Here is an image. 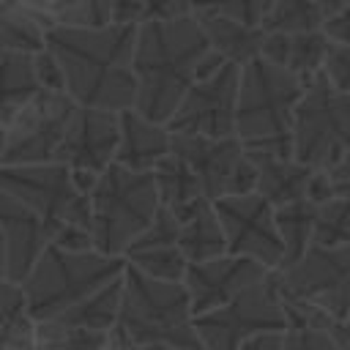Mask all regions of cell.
Instances as JSON below:
<instances>
[{
  "instance_id": "cell-50",
  "label": "cell",
  "mask_w": 350,
  "mask_h": 350,
  "mask_svg": "<svg viewBox=\"0 0 350 350\" xmlns=\"http://www.w3.org/2000/svg\"><path fill=\"white\" fill-rule=\"evenodd\" d=\"M345 323H347V325H350V317H347V320H345Z\"/></svg>"
},
{
  "instance_id": "cell-47",
  "label": "cell",
  "mask_w": 350,
  "mask_h": 350,
  "mask_svg": "<svg viewBox=\"0 0 350 350\" xmlns=\"http://www.w3.org/2000/svg\"><path fill=\"white\" fill-rule=\"evenodd\" d=\"M5 167V126H0V170Z\"/></svg>"
},
{
  "instance_id": "cell-42",
  "label": "cell",
  "mask_w": 350,
  "mask_h": 350,
  "mask_svg": "<svg viewBox=\"0 0 350 350\" xmlns=\"http://www.w3.org/2000/svg\"><path fill=\"white\" fill-rule=\"evenodd\" d=\"M284 347V331H265L257 336H249L235 350H282Z\"/></svg>"
},
{
  "instance_id": "cell-44",
  "label": "cell",
  "mask_w": 350,
  "mask_h": 350,
  "mask_svg": "<svg viewBox=\"0 0 350 350\" xmlns=\"http://www.w3.org/2000/svg\"><path fill=\"white\" fill-rule=\"evenodd\" d=\"M312 3H314V5H317L323 14H325V19H328V16H334L336 11H342V8H345L350 0H312Z\"/></svg>"
},
{
  "instance_id": "cell-8",
  "label": "cell",
  "mask_w": 350,
  "mask_h": 350,
  "mask_svg": "<svg viewBox=\"0 0 350 350\" xmlns=\"http://www.w3.org/2000/svg\"><path fill=\"white\" fill-rule=\"evenodd\" d=\"M0 191L36 211L52 230L71 224L93 232L90 194L77 189L71 170L60 161L5 164L0 170Z\"/></svg>"
},
{
  "instance_id": "cell-30",
  "label": "cell",
  "mask_w": 350,
  "mask_h": 350,
  "mask_svg": "<svg viewBox=\"0 0 350 350\" xmlns=\"http://www.w3.org/2000/svg\"><path fill=\"white\" fill-rule=\"evenodd\" d=\"M284 298L287 309V331H284V347L282 350H336V342L328 331V317L317 309H312L304 301Z\"/></svg>"
},
{
  "instance_id": "cell-29",
  "label": "cell",
  "mask_w": 350,
  "mask_h": 350,
  "mask_svg": "<svg viewBox=\"0 0 350 350\" xmlns=\"http://www.w3.org/2000/svg\"><path fill=\"white\" fill-rule=\"evenodd\" d=\"M120 298H123V273L118 279H112L109 284H104L101 290H96L93 295H88L85 301H79L77 306H71L68 312H63L60 317H55V320L63 323V325L88 328V331H112L118 325Z\"/></svg>"
},
{
  "instance_id": "cell-21",
  "label": "cell",
  "mask_w": 350,
  "mask_h": 350,
  "mask_svg": "<svg viewBox=\"0 0 350 350\" xmlns=\"http://www.w3.org/2000/svg\"><path fill=\"white\" fill-rule=\"evenodd\" d=\"M249 153V150H246ZM254 170H257V186L254 191L262 194L273 208H282L287 202L304 200L309 191V180L314 170L301 164L293 156H268V153H249Z\"/></svg>"
},
{
  "instance_id": "cell-27",
  "label": "cell",
  "mask_w": 350,
  "mask_h": 350,
  "mask_svg": "<svg viewBox=\"0 0 350 350\" xmlns=\"http://www.w3.org/2000/svg\"><path fill=\"white\" fill-rule=\"evenodd\" d=\"M153 183H156V191H159V202L161 208L178 213L200 200H205L202 194V186L194 175V170L175 153L164 156L156 167H153Z\"/></svg>"
},
{
  "instance_id": "cell-40",
  "label": "cell",
  "mask_w": 350,
  "mask_h": 350,
  "mask_svg": "<svg viewBox=\"0 0 350 350\" xmlns=\"http://www.w3.org/2000/svg\"><path fill=\"white\" fill-rule=\"evenodd\" d=\"M145 22V0H115L112 25H134L139 27Z\"/></svg>"
},
{
  "instance_id": "cell-24",
  "label": "cell",
  "mask_w": 350,
  "mask_h": 350,
  "mask_svg": "<svg viewBox=\"0 0 350 350\" xmlns=\"http://www.w3.org/2000/svg\"><path fill=\"white\" fill-rule=\"evenodd\" d=\"M49 14L22 0H0V52H38L46 46Z\"/></svg>"
},
{
  "instance_id": "cell-6",
  "label": "cell",
  "mask_w": 350,
  "mask_h": 350,
  "mask_svg": "<svg viewBox=\"0 0 350 350\" xmlns=\"http://www.w3.org/2000/svg\"><path fill=\"white\" fill-rule=\"evenodd\" d=\"M161 202L153 172H134L123 164H109L90 189L93 246L101 254L123 257L126 249L150 227Z\"/></svg>"
},
{
  "instance_id": "cell-28",
  "label": "cell",
  "mask_w": 350,
  "mask_h": 350,
  "mask_svg": "<svg viewBox=\"0 0 350 350\" xmlns=\"http://www.w3.org/2000/svg\"><path fill=\"white\" fill-rule=\"evenodd\" d=\"M273 219H276V230H279L282 249H284V257H282V265L279 268H287L295 260H301L306 254V249L312 246L317 205L309 197H304V200L287 202L282 208H273Z\"/></svg>"
},
{
  "instance_id": "cell-26",
  "label": "cell",
  "mask_w": 350,
  "mask_h": 350,
  "mask_svg": "<svg viewBox=\"0 0 350 350\" xmlns=\"http://www.w3.org/2000/svg\"><path fill=\"white\" fill-rule=\"evenodd\" d=\"M36 320L19 282L0 279V350H33Z\"/></svg>"
},
{
  "instance_id": "cell-33",
  "label": "cell",
  "mask_w": 350,
  "mask_h": 350,
  "mask_svg": "<svg viewBox=\"0 0 350 350\" xmlns=\"http://www.w3.org/2000/svg\"><path fill=\"white\" fill-rule=\"evenodd\" d=\"M115 0H52L49 22L60 27H107L112 25Z\"/></svg>"
},
{
  "instance_id": "cell-20",
  "label": "cell",
  "mask_w": 350,
  "mask_h": 350,
  "mask_svg": "<svg viewBox=\"0 0 350 350\" xmlns=\"http://www.w3.org/2000/svg\"><path fill=\"white\" fill-rule=\"evenodd\" d=\"M328 49H331V38L323 30L298 33V36L265 33L260 57H265L268 63H276V66L287 68L290 74H295L306 85L309 79H314L323 71L325 57H328Z\"/></svg>"
},
{
  "instance_id": "cell-38",
  "label": "cell",
  "mask_w": 350,
  "mask_h": 350,
  "mask_svg": "<svg viewBox=\"0 0 350 350\" xmlns=\"http://www.w3.org/2000/svg\"><path fill=\"white\" fill-rule=\"evenodd\" d=\"M194 14L191 0H145V22H167Z\"/></svg>"
},
{
  "instance_id": "cell-19",
  "label": "cell",
  "mask_w": 350,
  "mask_h": 350,
  "mask_svg": "<svg viewBox=\"0 0 350 350\" xmlns=\"http://www.w3.org/2000/svg\"><path fill=\"white\" fill-rule=\"evenodd\" d=\"M172 153V134L164 123L139 115L134 107L120 112V142L115 161L134 172H153V167Z\"/></svg>"
},
{
  "instance_id": "cell-31",
  "label": "cell",
  "mask_w": 350,
  "mask_h": 350,
  "mask_svg": "<svg viewBox=\"0 0 350 350\" xmlns=\"http://www.w3.org/2000/svg\"><path fill=\"white\" fill-rule=\"evenodd\" d=\"M323 25H325V14L312 0H273L262 19L265 33H284V36L323 30Z\"/></svg>"
},
{
  "instance_id": "cell-9",
  "label": "cell",
  "mask_w": 350,
  "mask_h": 350,
  "mask_svg": "<svg viewBox=\"0 0 350 350\" xmlns=\"http://www.w3.org/2000/svg\"><path fill=\"white\" fill-rule=\"evenodd\" d=\"M202 350H235L249 336L265 331H287V309L273 271L235 295L230 304L194 317Z\"/></svg>"
},
{
  "instance_id": "cell-34",
  "label": "cell",
  "mask_w": 350,
  "mask_h": 350,
  "mask_svg": "<svg viewBox=\"0 0 350 350\" xmlns=\"http://www.w3.org/2000/svg\"><path fill=\"white\" fill-rule=\"evenodd\" d=\"M312 243L317 246H347L350 243V200L334 197L323 205H317V219H314V238Z\"/></svg>"
},
{
  "instance_id": "cell-45",
  "label": "cell",
  "mask_w": 350,
  "mask_h": 350,
  "mask_svg": "<svg viewBox=\"0 0 350 350\" xmlns=\"http://www.w3.org/2000/svg\"><path fill=\"white\" fill-rule=\"evenodd\" d=\"M107 350H129V342L112 328V334H109V345H107Z\"/></svg>"
},
{
  "instance_id": "cell-48",
  "label": "cell",
  "mask_w": 350,
  "mask_h": 350,
  "mask_svg": "<svg viewBox=\"0 0 350 350\" xmlns=\"http://www.w3.org/2000/svg\"><path fill=\"white\" fill-rule=\"evenodd\" d=\"M22 3H27V5H33L38 11H49V5H52V0H22Z\"/></svg>"
},
{
  "instance_id": "cell-46",
  "label": "cell",
  "mask_w": 350,
  "mask_h": 350,
  "mask_svg": "<svg viewBox=\"0 0 350 350\" xmlns=\"http://www.w3.org/2000/svg\"><path fill=\"white\" fill-rule=\"evenodd\" d=\"M129 350H178L172 345H129Z\"/></svg>"
},
{
  "instance_id": "cell-11",
  "label": "cell",
  "mask_w": 350,
  "mask_h": 350,
  "mask_svg": "<svg viewBox=\"0 0 350 350\" xmlns=\"http://www.w3.org/2000/svg\"><path fill=\"white\" fill-rule=\"evenodd\" d=\"M77 101L66 90H38L5 126V164L57 161Z\"/></svg>"
},
{
  "instance_id": "cell-12",
  "label": "cell",
  "mask_w": 350,
  "mask_h": 350,
  "mask_svg": "<svg viewBox=\"0 0 350 350\" xmlns=\"http://www.w3.org/2000/svg\"><path fill=\"white\" fill-rule=\"evenodd\" d=\"M172 153L194 170L202 194L211 202L254 191L257 186V170L238 137L172 134Z\"/></svg>"
},
{
  "instance_id": "cell-14",
  "label": "cell",
  "mask_w": 350,
  "mask_h": 350,
  "mask_svg": "<svg viewBox=\"0 0 350 350\" xmlns=\"http://www.w3.org/2000/svg\"><path fill=\"white\" fill-rule=\"evenodd\" d=\"M213 211L224 230L227 254L249 257L271 271L282 265L284 249L276 230L273 205L262 194L246 191V194L221 197L213 202Z\"/></svg>"
},
{
  "instance_id": "cell-2",
  "label": "cell",
  "mask_w": 350,
  "mask_h": 350,
  "mask_svg": "<svg viewBox=\"0 0 350 350\" xmlns=\"http://www.w3.org/2000/svg\"><path fill=\"white\" fill-rule=\"evenodd\" d=\"M211 44L194 14L167 22H142L134 41V109L156 123L175 115L178 104L197 82L202 57Z\"/></svg>"
},
{
  "instance_id": "cell-49",
  "label": "cell",
  "mask_w": 350,
  "mask_h": 350,
  "mask_svg": "<svg viewBox=\"0 0 350 350\" xmlns=\"http://www.w3.org/2000/svg\"><path fill=\"white\" fill-rule=\"evenodd\" d=\"M0 279H5V249H3V235H0Z\"/></svg>"
},
{
  "instance_id": "cell-25",
  "label": "cell",
  "mask_w": 350,
  "mask_h": 350,
  "mask_svg": "<svg viewBox=\"0 0 350 350\" xmlns=\"http://www.w3.org/2000/svg\"><path fill=\"white\" fill-rule=\"evenodd\" d=\"M38 90L33 55L0 52V126H8Z\"/></svg>"
},
{
  "instance_id": "cell-18",
  "label": "cell",
  "mask_w": 350,
  "mask_h": 350,
  "mask_svg": "<svg viewBox=\"0 0 350 350\" xmlns=\"http://www.w3.org/2000/svg\"><path fill=\"white\" fill-rule=\"evenodd\" d=\"M123 257L129 265H134L137 271H142L153 279L183 282L189 260L183 257V252L178 246V221H175L172 211L159 208L150 227L126 249Z\"/></svg>"
},
{
  "instance_id": "cell-16",
  "label": "cell",
  "mask_w": 350,
  "mask_h": 350,
  "mask_svg": "<svg viewBox=\"0 0 350 350\" xmlns=\"http://www.w3.org/2000/svg\"><path fill=\"white\" fill-rule=\"evenodd\" d=\"M268 273L271 268L249 257H235V254H221L205 262H189L183 284L189 290L194 317L230 304L235 295L262 282Z\"/></svg>"
},
{
  "instance_id": "cell-10",
  "label": "cell",
  "mask_w": 350,
  "mask_h": 350,
  "mask_svg": "<svg viewBox=\"0 0 350 350\" xmlns=\"http://www.w3.org/2000/svg\"><path fill=\"white\" fill-rule=\"evenodd\" d=\"M273 276L282 295L304 301L336 323L350 317V243L334 249L312 243L301 260Z\"/></svg>"
},
{
  "instance_id": "cell-4",
  "label": "cell",
  "mask_w": 350,
  "mask_h": 350,
  "mask_svg": "<svg viewBox=\"0 0 350 350\" xmlns=\"http://www.w3.org/2000/svg\"><path fill=\"white\" fill-rule=\"evenodd\" d=\"M115 331L129 345H172L178 350H202L194 331V312L186 284L153 279L129 262L123 268V298Z\"/></svg>"
},
{
  "instance_id": "cell-22",
  "label": "cell",
  "mask_w": 350,
  "mask_h": 350,
  "mask_svg": "<svg viewBox=\"0 0 350 350\" xmlns=\"http://www.w3.org/2000/svg\"><path fill=\"white\" fill-rule=\"evenodd\" d=\"M172 216L178 221V246L189 262H205L227 254L224 230L211 200H200Z\"/></svg>"
},
{
  "instance_id": "cell-23",
  "label": "cell",
  "mask_w": 350,
  "mask_h": 350,
  "mask_svg": "<svg viewBox=\"0 0 350 350\" xmlns=\"http://www.w3.org/2000/svg\"><path fill=\"white\" fill-rule=\"evenodd\" d=\"M194 16H197L211 49L219 52L227 63L246 66L249 60L260 57L262 41H265L262 27H249V25L235 22V19L216 16V14H202V11H194Z\"/></svg>"
},
{
  "instance_id": "cell-7",
  "label": "cell",
  "mask_w": 350,
  "mask_h": 350,
  "mask_svg": "<svg viewBox=\"0 0 350 350\" xmlns=\"http://www.w3.org/2000/svg\"><path fill=\"white\" fill-rule=\"evenodd\" d=\"M350 153V93L336 90L320 71L304 85L293 118V159L328 170Z\"/></svg>"
},
{
  "instance_id": "cell-1",
  "label": "cell",
  "mask_w": 350,
  "mask_h": 350,
  "mask_svg": "<svg viewBox=\"0 0 350 350\" xmlns=\"http://www.w3.org/2000/svg\"><path fill=\"white\" fill-rule=\"evenodd\" d=\"M134 25L60 27L46 30V49L55 55L66 93L79 107L123 112L134 107Z\"/></svg>"
},
{
  "instance_id": "cell-17",
  "label": "cell",
  "mask_w": 350,
  "mask_h": 350,
  "mask_svg": "<svg viewBox=\"0 0 350 350\" xmlns=\"http://www.w3.org/2000/svg\"><path fill=\"white\" fill-rule=\"evenodd\" d=\"M0 235L5 249V279L22 284L44 249L52 243L55 230L36 211L0 191Z\"/></svg>"
},
{
  "instance_id": "cell-3",
  "label": "cell",
  "mask_w": 350,
  "mask_h": 350,
  "mask_svg": "<svg viewBox=\"0 0 350 350\" xmlns=\"http://www.w3.org/2000/svg\"><path fill=\"white\" fill-rule=\"evenodd\" d=\"M301 93L304 82L265 57L241 66L235 137L249 153L293 156V118Z\"/></svg>"
},
{
  "instance_id": "cell-41",
  "label": "cell",
  "mask_w": 350,
  "mask_h": 350,
  "mask_svg": "<svg viewBox=\"0 0 350 350\" xmlns=\"http://www.w3.org/2000/svg\"><path fill=\"white\" fill-rule=\"evenodd\" d=\"M323 33H325L331 41H336V44H350V3H347L342 11H336L334 16L325 19Z\"/></svg>"
},
{
  "instance_id": "cell-32",
  "label": "cell",
  "mask_w": 350,
  "mask_h": 350,
  "mask_svg": "<svg viewBox=\"0 0 350 350\" xmlns=\"http://www.w3.org/2000/svg\"><path fill=\"white\" fill-rule=\"evenodd\" d=\"M112 331H88L63 325L57 320L36 323V345L33 350H107Z\"/></svg>"
},
{
  "instance_id": "cell-35",
  "label": "cell",
  "mask_w": 350,
  "mask_h": 350,
  "mask_svg": "<svg viewBox=\"0 0 350 350\" xmlns=\"http://www.w3.org/2000/svg\"><path fill=\"white\" fill-rule=\"evenodd\" d=\"M271 3L273 0H191L194 11L227 16L241 25H249V27H262V19H265Z\"/></svg>"
},
{
  "instance_id": "cell-13",
  "label": "cell",
  "mask_w": 350,
  "mask_h": 350,
  "mask_svg": "<svg viewBox=\"0 0 350 350\" xmlns=\"http://www.w3.org/2000/svg\"><path fill=\"white\" fill-rule=\"evenodd\" d=\"M118 142H120V112L77 104L57 161L71 170L77 189L90 194L98 175L109 164H115Z\"/></svg>"
},
{
  "instance_id": "cell-37",
  "label": "cell",
  "mask_w": 350,
  "mask_h": 350,
  "mask_svg": "<svg viewBox=\"0 0 350 350\" xmlns=\"http://www.w3.org/2000/svg\"><path fill=\"white\" fill-rule=\"evenodd\" d=\"M33 68H36V79H38L41 90H66L63 71H60L55 55L46 46L38 49V52H33Z\"/></svg>"
},
{
  "instance_id": "cell-15",
  "label": "cell",
  "mask_w": 350,
  "mask_h": 350,
  "mask_svg": "<svg viewBox=\"0 0 350 350\" xmlns=\"http://www.w3.org/2000/svg\"><path fill=\"white\" fill-rule=\"evenodd\" d=\"M241 66L224 63L216 74L197 79L175 115L167 120L170 134H200V137H235Z\"/></svg>"
},
{
  "instance_id": "cell-5",
  "label": "cell",
  "mask_w": 350,
  "mask_h": 350,
  "mask_svg": "<svg viewBox=\"0 0 350 350\" xmlns=\"http://www.w3.org/2000/svg\"><path fill=\"white\" fill-rule=\"evenodd\" d=\"M126 268V257H109L96 249L90 252H66L55 243L44 249L22 290L27 295V309L36 323L55 320L112 279Z\"/></svg>"
},
{
  "instance_id": "cell-43",
  "label": "cell",
  "mask_w": 350,
  "mask_h": 350,
  "mask_svg": "<svg viewBox=\"0 0 350 350\" xmlns=\"http://www.w3.org/2000/svg\"><path fill=\"white\" fill-rule=\"evenodd\" d=\"M328 331L336 342V350H350V325L347 323H336L328 317Z\"/></svg>"
},
{
  "instance_id": "cell-36",
  "label": "cell",
  "mask_w": 350,
  "mask_h": 350,
  "mask_svg": "<svg viewBox=\"0 0 350 350\" xmlns=\"http://www.w3.org/2000/svg\"><path fill=\"white\" fill-rule=\"evenodd\" d=\"M323 74H325V79H328L336 90L350 93V44H336V41H331V49H328Z\"/></svg>"
},
{
  "instance_id": "cell-39",
  "label": "cell",
  "mask_w": 350,
  "mask_h": 350,
  "mask_svg": "<svg viewBox=\"0 0 350 350\" xmlns=\"http://www.w3.org/2000/svg\"><path fill=\"white\" fill-rule=\"evenodd\" d=\"M325 175L331 183V194L350 200V153H345L334 167H328Z\"/></svg>"
}]
</instances>
